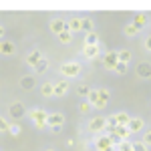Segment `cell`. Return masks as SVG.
Returning <instances> with one entry per match:
<instances>
[{
  "label": "cell",
  "mask_w": 151,
  "mask_h": 151,
  "mask_svg": "<svg viewBox=\"0 0 151 151\" xmlns=\"http://www.w3.org/2000/svg\"><path fill=\"white\" fill-rule=\"evenodd\" d=\"M117 123H119V125H125V127H127L129 125V121H131V117L127 115V113H117Z\"/></svg>",
  "instance_id": "21"
},
{
  "label": "cell",
  "mask_w": 151,
  "mask_h": 151,
  "mask_svg": "<svg viewBox=\"0 0 151 151\" xmlns=\"http://www.w3.org/2000/svg\"><path fill=\"white\" fill-rule=\"evenodd\" d=\"M83 30L89 35V32H95L93 30V20L91 18H83Z\"/></svg>",
  "instance_id": "25"
},
{
  "label": "cell",
  "mask_w": 151,
  "mask_h": 151,
  "mask_svg": "<svg viewBox=\"0 0 151 151\" xmlns=\"http://www.w3.org/2000/svg\"><path fill=\"white\" fill-rule=\"evenodd\" d=\"M143 143H145L147 147L151 145V131H147V133H145V137H143Z\"/></svg>",
  "instance_id": "33"
},
{
  "label": "cell",
  "mask_w": 151,
  "mask_h": 151,
  "mask_svg": "<svg viewBox=\"0 0 151 151\" xmlns=\"http://www.w3.org/2000/svg\"><path fill=\"white\" fill-rule=\"evenodd\" d=\"M77 95H81V97H89V95H91V89H89L87 85H79V87H77Z\"/></svg>",
  "instance_id": "27"
},
{
  "label": "cell",
  "mask_w": 151,
  "mask_h": 151,
  "mask_svg": "<svg viewBox=\"0 0 151 151\" xmlns=\"http://www.w3.org/2000/svg\"><path fill=\"white\" fill-rule=\"evenodd\" d=\"M145 22H147V16H145L143 12H137V14L133 16V24H135L137 28H143V26H145Z\"/></svg>",
  "instance_id": "16"
},
{
  "label": "cell",
  "mask_w": 151,
  "mask_h": 151,
  "mask_svg": "<svg viewBox=\"0 0 151 151\" xmlns=\"http://www.w3.org/2000/svg\"><path fill=\"white\" fill-rule=\"evenodd\" d=\"M129 131H131V133H137V131H141V127H143V121H141V119H137V117H133V119H131V121H129Z\"/></svg>",
  "instance_id": "14"
},
{
  "label": "cell",
  "mask_w": 151,
  "mask_h": 151,
  "mask_svg": "<svg viewBox=\"0 0 151 151\" xmlns=\"http://www.w3.org/2000/svg\"><path fill=\"white\" fill-rule=\"evenodd\" d=\"M145 48H147V50H151V36H147V38H145Z\"/></svg>",
  "instance_id": "37"
},
{
  "label": "cell",
  "mask_w": 151,
  "mask_h": 151,
  "mask_svg": "<svg viewBox=\"0 0 151 151\" xmlns=\"http://www.w3.org/2000/svg\"><path fill=\"white\" fill-rule=\"evenodd\" d=\"M47 69H48V60H45V58H42V60H40V63H38V65L35 67L36 73H45Z\"/></svg>",
  "instance_id": "28"
},
{
  "label": "cell",
  "mask_w": 151,
  "mask_h": 151,
  "mask_svg": "<svg viewBox=\"0 0 151 151\" xmlns=\"http://www.w3.org/2000/svg\"><path fill=\"white\" fill-rule=\"evenodd\" d=\"M28 117L35 121L36 127H45V125H48V113L45 111V109H32L30 113H28Z\"/></svg>",
  "instance_id": "1"
},
{
  "label": "cell",
  "mask_w": 151,
  "mask_h": 151,
  "mask_svg": "<svg viewBox=\"0 0 151 151\" xmlns=\"http://www.w3.org/2000/svg\"><path fill=\"white\" fill-rule=\"evenodd\" d=\"M0 48H2V55H14V50H16V47L12 45L10 40H4Z\"/></svg>",
  "instance_id": "18"
},
{
  "label": "cell",
  "mask_w": 151,
  "mask_h": 151,
  "mask_svg": "<svg viewBox=\"0 0 151 151\" xmlns=\"http://www.w3.org/2000/svg\"><path fill=\"white\" fill-rule=\"evenodd\" d=\"M20 87L22 89H32L35 87V77H22L20 79Z\"/></svg>",
  "instance_id": "20"
},
{
  "label": "cell",
  "mask_w": 151,
  "mask_h": 151,
  "mask_svg": "<svg viewBox=\"0 0 151 151\" xmlns=\"http://www.w3.org/2000/svg\"><path fill=\"white\" fill-rule=\"evenodd\" d=\"M10 133H12V135H18V133H20V127H18V125L10 127Z\"/></svg>",
  "instance_id": "36"
},
{
  "label": "cell",
  "mask_w": 151,
  "mask_h": 151,
  "mask_svg": "<svg viewBox=\"0 0 151 151\" xmlns=\"http://www.w3.org/2000/svg\"><path fill=\"white\" fill-rule=\"evenodd\" d=\"M67 89H69V83L67 81H58V83H55V95H65L67 93Z\"/></svg>",
  "instance_id": "17"
},
{
  "label": "cell",
  "mask_w": 151,
  "mask_h": 151,
  "mask_svg": "<svg viewBox=\"0 0 151 151\" xmlns=\"http://www.w3.org/2000/svg\"><path fill=\"white\" fill-rule=\"evenodd\" d=\"M99 52H101V50H99V45H85V47H83V55L87 58H91V60L99 57Z\"/></svg>",
  "instance_id": "7"
},
{
  "label": "cell",
  "mask_w": 151,
  "mask_h": 151,
  "mask_svg": "<svg viewBox=\"0 0 151 151\" xmlns=\"http://www.w3.org/2000/svg\"><path fill=\"white\" fill-rule=\"evenodd\" d=\"M89 129H91L93 133H99V131L107 129V119H105V117H95L93 121L89 123Z\"/></svg>",
  "instance_id": "5"
},
{
  "label": "cell",
  "mask_w": 151,
  "mask_h": 151,
  "mask_svg": "<svg viewBox=\"0 0 151 151\" xmlns=\"http://www.w3.org/2000/svg\"><path fill=\"white\" fill-rule=\"evenodd\" d=\"M95 145H97L99 151H107V149H111V147H115V143H113V139H111L109 135H107V137H99Z\"/></svg>",
  "instance_id": "6"
},
{
  "label": "cell",
  "mask_w": 151,
  "mask_h": 151,
  "mask_svg": "<svg viewBox=\"0 0 151 151\" xmlns=\"http://www.w3.org/2000/svg\"><path fill=\"white\" fill-rule=\"evenodd\" d=\"M81 73V65L79 63H65L60 65V75L63 77H77Z\"/></svg>",
  "instance_id": "2"
},
{
  "label": "cell",
  "mask_w": 151,
  "mask_h": 151,
  "mask_svg": "<svg viewBox=\"0 0 151 151\" xmlns=\"http://www.w3.org/2000/svg\"><path fill=\"white\" fill-rule=\"evenodd\" d=\"M97 42H99L97 32H89V35L85 36V45H97Z\"/></svg>",
  "instance_id": "22"
},
{
  "label": "cell",
  "mask_w": 151,
  "mask_h": 151,
  "mask_svg": "<svg viewBox=\"0 0 151 151\" xmlns=\"http://www.w3.org/2000/svg\"><path fill=\"white\" fill-rule=\"evenodd\" d=\"M69 30H70V32L83 30V18H70V20H69Z\"/></svg>",
  "instance_id": "15"
},
{
  "label": "cell",
  "mask_w": 151,
  "mask_h": 151,
  "mask_svg": "<svg viewBox=\"0 0 151 151\" xmlns=\"http://www.w3.org/2000/svg\"><path fill=\"white\" fill-rule=\"evenodd\" d=\"M79 109H81L83 113H87V111L91 109V103H89V101H83V103H81V107H79Z\"/></svg>",
  "instance_id": "32"
},
{
  "label": "cell",
  "mask_w": 151,
  "mask_h": 151,
  "mask_svg": "<svg viewBox=\"0 0 151 151\" xmlns=\"http://www.w3.org/2000/svg\"><path fill=\"white\" fill-rule=\"evenodd\" d=\"M137 32H139V28H137V26H135L133 22H129L127 26H125V35H129V36H135Z\"/></svg>",
  "instance_id": "26"
},
{
  "label": "cell",
  "mask_w": 151,
  "mask_h": 151,
  "mask_svg": "<svg viewBox=\"0 0 151 151\" xmlns=\"http://www.w3.org/2000/svg\"><path fill=\"white\" fill-rule=\"evenodd\" d=\"M89 103L93 105V107H97V109H103V107H107V103H103V101H101L99 91H91V95H89Z\"/></svg>",
  "instance_id": "9"
},
{
  "label": "cell",
  "mask_w": 151,
  "mask_h": 151,
  "mask_svg": "<svg viewBox=\"0 0 151 151\" xmlns=\"http://www.w3.org/2000/svg\"><path fill=\"white\" fill-rule=\"evenodd\" d=\"M133 151H147L145 143H133Z\"/></svg>",
  "instance_id": "31"
},
{
  "label": "cell",
  "mask_w": 151,
  "mask_h": 151,
  "mask_svg": "<svg viewBox=\"0 0 151 151\" xmlns=\"http://www.w3.org/2000/svg\"><path fill=\"white\" fill-rule=\"evenodd\" d=\"M40 60H42V52H40V50H32V52L28 55V58H26V63L32 65V67H36Z\"/></svg>",
  "instance_id": "12"
},
{
  "label": "cell",
  "mask_w": 151,
  "mask_h": 151,
  "mask_svg": "<svg viewBox=\"0 0 151 151\" xmlns=\"http://www.w3.org/2000/svg\"><path fill=\"white\" fill-rule=\"evenodd\" d=\"M50 30L55 32V35H63V32H67L69 30V22H65V20H60V18H55L52 22H50Z\"/></svg>",
  "instance_id": "4"
},
{
  "label": "cell",
  "mask_w": 151,
  "mask_h": 151,
  "mask_svg": "<svg viewBox=\"0 0 151 151\" xmlns=\"http://www.w3.org/2000/svg\"><path fill=\"white\" fill-rule=\"evenodd\" d=\"M58 38H60V42H70V40H73V32H70V30H67V32H63Z\"/></svg>",
  "instance_id": "29"
},
{
  "label": "cell",
  "mask_w": 151,
  "mask_h": 151,
  "mask_svg": "<svg viewBox=\"0 0 151 151\" xmlns=\"http://www.w3.org/2000/svg\"><path fill=\"white\" fill-rule=\"evenodd\" d=\"M115 70H117V73H125V70H127V65H125V63H119Z\"/></svg>",
  "instance_id": "34"
},
{
  "label": "cell",
  "mask_w": 151,
  "mask_h": 151,
  "mask_svg": "<svg viewBox=\"0 0 151 151\" xmlns=\"http://www.w3.org/2000/svg\"><path fill=\"white\" fill-rule=\"evenodd\" d=\"M10 115L14 117V119L24 117V107H22V103H12L10 105Z\"/></svg>",
  "instance_id": "10"
},
{
  "label": "cell",
  "mask_w": 151,
  "mask_h": 151,
  "mask_svg": "<svg viewBox=\"0 0 151 151\" xmlns=\"http://www.w3.org/2000/svg\"><path fill=\"white\" fill-rule=\"evenodd\" d=\"M40 91L45 97H50V95H55V83H45L42 87H40Z\"/></svg>",
  "instance_id": "19"
},
{
  "label": "cell",
  "mask_w": 151,
  "mask_h": 151,
  "mask_svg": "<svg viewBox=\"0 0 151 151\" xmlns=\"http://www.w3.org/2000/svg\"><path fill=\"white\" fill-rule=\"evenodd\" d=\"M99 97H101V101H103V103H109V97H111V95H109L107 89H99Z\"/></svg>",
  "instance_id": "30"
},
{
  "label": "cell",
  "mask_w": 151,
  "mask_h": 151,
  "mask_svg": "<svg viewBox=\"0 0 151 151\" xmlns=\"http://www.w3.org/2000/svg\"><path fill=\"white\" fill-rule=\"evenodd\" d=\"M117 151H133V143L131 141H121L117 145Z\"/></svg>",
  "instance_id": "24"
},
{
  "label": "cell",
  "mask_w": 151,
  "mask_h": 151,
  "mask_svg": "<svg viewBox=\"0 0 151 151\" xmlns=\"http://www.w3.org/2000/svg\"><path fill=\"white\" fill-rule=\"evenodd\" d=\"M0 129H2V131H10L8 123H6V119H2V121H0Z\"/></svg>",
  "instance_id": "35"
},
{
  "label": "cell",
  "mask_w": 151,
  "mask_h": 151,
  "mask_svg": "<svg viewBox=\"0 0 151 151\" xmlns=\"http://www.w3.org/2000/svg\"><path fill=\"white\" fill-rule=\"evenodd\" d=\"M47 151H52V149H47Z\"/></svg>",
  "instance_id": "38"
},
{
  "label": "cell",
  "mask_w": 151,
  "mask_h": 151,
  "mask_svg": "<svg viewBox=\"0 0 151 151\" xmlns=\"http://www.w3.org/2000/svg\"><path fill=\"white\" fill-rule=\"evenodd\" d=\"M103 65L107 69H117V65H119V50H111V52H107L103 58Z\"/></svg>",
  "instance_id": "3"
},
{
  "label": "cell",
  "mask_w": 151,
  "mask_h": 151,
  "mask_svg": "<svg viewBox=\"0 0 151 151\" xmlns=\"http://www.w3.org/2000/svg\"><path fill=\"white\" fill-rule=\"evenodd\" d=\"M137 75L145 77V79H151V65L149 63H141L139 67H137Z\"/></svg>",
  "instance_id": "11"
},
{
  "label": "cell",
  "mask_w": 151,
  "mask_h": 151,
  "mask_svg": "<svg viewBox=\"0 0 151 151\" xmlns=\"http://www.w3.org/2000/svg\"><path fill=\"white\" fill-rule=\"evenodd\" d=\"M115 135L121 141H127V137L131 135V131H129V127H125V125H119V127L115 129Z\"/></svg>",
  "instance_id": "13"
},
{
  "label": "cell",
  "mask_w": 151,
  "mask_h": 151,
  "mask_svg": "<svg viewBox=\"0 0 151 151\" xmlns=\"http://www.w3.org/2000/svg\"><path fill=\"white\" fill-rule=\"evenodd\" d=\"M129 58H131V50H127V48L125 50H119V63H125L127 65Z\"/></svg>",
  "instance_id": "23"
},
{
  "label": "cell",
  "mask_w": 151,
  "mask_h": 151,
  "mask_svg": "<svg viewBox=\"0 0 151 151\" xmlns=\"http://www.w3.org/2000/svg\"><path fill=\"white\" fill-rule=\"evenodd\" d=\"M63 123H65V117L60 113H50L48 115V125L50 127H63Z\"/></svg>",
  "instance_id": "8"
}]
</instances>
